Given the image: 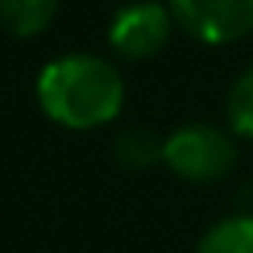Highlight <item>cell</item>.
I'll return each instance as SVG.
<instances>
[{
  "label": "cell",
  "mask_w": 253,
  "mask_h": 253,
  "mask_svg": "<svg viewBox=\"0 0 253 253\" xmlns=\"http://www.w3.org/2000/svg\"><path fill=\"white\" fill-rule=\"evenodd\" d=\"M35 101L49 122L73 132H90L122 115L125 80L108 56L66 52L42 66L35 80Z\"/></svg>",
  "instance_id": "cell-1"
},
{
  "label": "cell",
  "mask_w": 253,
  "mask_h": 253,
  "mask_svg": "<svg viewBox=\"0 0 253 253\" xmlns=\"http://www.w3.org/2000/svg\"><path fill=\"white\" fill-rule=\"evenodd\" d=\"M163 163L173 177L187 184H215L236 170L239 146L229 128H218L211 122H191L163 139Z\"/></svg>",
  "instance_id": "cell-2"
},
{
  "label": "cell",
  "mask_w": 253,
  "mask_h": 253,
  "mask_svg": "<svg viewBox=\"0 0 253 253\" xmlns=\"http://www.w3.org/2000/svg\"><path fill=\"white\" fill-rule=\"evenodd\" d=\"M173 28L177 25L167 0H135V4H125L115 11L108 25V45L115 56L128 63H142L167 49Z\"/></svg>",
  "instance_id": "cell-3"
},
{
  "label": "cell",
  "mask_w": 253,
  "mask_h": 253,
  "mask_svg": "<svg viewBox=\"0 0 253 253\" xmlns=\"http://www.w3.org/2000/svg\"><path fill=\"white\" fill-rule=\"evenodd\" d=\"M173 25L205 45H232L253 32V0H167Z\"/></svg>",
  "instance_id": "cell-4"
},
{
  "label": "cell",
  "mask_w": 253,
  "mask_h": 253,
  "mask_svg": "<svg viewBox=\"0 0 253 253\" xmlns=\"http://www.w3.org/2000/svg\"><path fill=\"white\" fill-rule=\"evenodd\" d=\"M59 4L63 0H0V25L14 39H35L56 21Z\"/></svg>",
  "instance_id": "cell-5"
},
{
  "label": "cell",
  "mask_w": 253,
  "mask_h": 253,
  "mask_svg": "<svg viewBox=\"0 0 253 253\" xmlns=\"http://www.w3.org/2000/svg\"><path fill=\"white\" fill-rule=\"evenodd\" d=\"M115 160L125 170H149V167L163 163V135H156L146 125H132L125 132H118V139H115Z\"/></svg>",
  "instance_id": "cell-6"
},
{
  "label": "cell",
  "mask_w": 253,
  "mask_h": 253,
  "mask_svg": "<svg viewBox=\"0 0 253 253\" xmlns=\"http://www.w3.org/2000/svg\"><path fill=\"white\" fill-rule=\"evenodd\" d=\"M194 253H253V218L229 215L215 222L194 246Z\"/></svg>",
  "instance_id": "cell-7"
},
{
  "label": "cell",
  "mask_w": 253,
  "mask_h": 253,
  "mask_svg": "<svg viewBox=\"0 0 253 253\" xmlns=\"http://www.w3.org/2000/svg\"><path fill=\"white\" fill-rule=\"evenodd\" d=\"M225 122H229L232 135L253 142V66H246L232 80V87L225 94Z\"/></svg>",
  "instance_id": "cell-8"
},
{
  "label": "cell",
  "mask_w": 253,
  "mask_h": 253,
  "mask_svg": "<svg viewBox=\"0 0 253 253\" xmlns=\"http://www.w3.org/2000/svg\"><path fill=\"white\" fill-rule=\"evenodd\" d=\"M236 201H239V211H236V215H246V218H253V184H243Z\"/></svg>",
  "instance_id": "cell-9"
}]
</instances>
